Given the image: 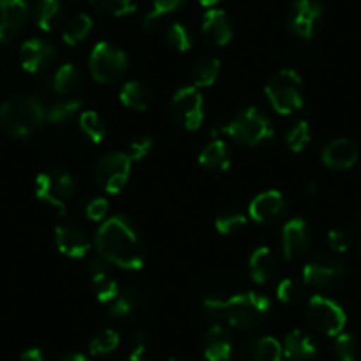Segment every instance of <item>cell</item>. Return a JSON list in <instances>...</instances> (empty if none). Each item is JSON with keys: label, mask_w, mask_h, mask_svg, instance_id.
<instances>
[{"label": "cell", "mask_w": 361, "mask_h": 361, "mask_svg": "<svg viewBox=\"0 0 361 361\" xmlns=\"http://www.w3.org/2000/svg\"><path fill=\"white\" fill-rule=\"evenodd\" d=\"M96 250L112 266L138 271L145 264V243L130 218L110 216L96 232Z\"/></svg>", "instance_id": "obj_1"}, {"label": "cell", "mask_w": 361, "mask_h": 361, "mask_svg": "<svg viewBox=\"0 0 361 361\" xmlns=\"http://www.w3.org/2000/svg\"><path fill=\"white\" fill-rule=\"evenodd\" d=\"M92 18L85 13H80L75 15L73 18L68 20V23L64 25L62 30V39L68 47H76V44L83 43V41L89 37V34L92 32Z\"/></svg>", "instance_id": "obj_29"}, {"label": "cell", "mask_w": 361, "mask_h": 361, "mask_svg": "<svg viewBox=\"0 0 361 361\" xmlns=\"http://www.w3.org/2000/svg\"><path fill=\"white\" fill-rule=\"evenodd\" d=\"M360 158V147L350 138H335L322 149L321 159L326 169L343 172L356 165Z\"/></svg>", "instance_id": "obj_18"}, {"label": "cell", "mask_w": 361, "mask_h": 361, "mask_svg": "<svg viewBox=\"0 0 361 361\" xmlns=\"http://www.w3.org/2000/svg\"><path fill=\"white\" fill-rule=\"evenodd\" d=\"M75 193L76 183L66 170L51 169L36 177V197L61 214H66Z\"/></svg>", "instance_id": "obj_6"}, {"label": "cell", "mask_w": 361, "mask_h": 361, "mask_svg": "<svg viewBox=\"0 0 361 361\" xmlns=\"http://www.w3.org/2000/svg\"><path fill=\"white\" fill-rule=\"evenodd\" d=\"M303 293H305V283L298 282V280L294 279L282 280V282L279 283V287H276V298L286 305L298 303V301L303 298Z\"/></svg>", "instance_id": "obj_41"}, {"label": "cell", "mask_w": 361, "mask_h": 361, "mask_svg": "<svg viewBox=\"0 0 361 361\" xmlns=\"http://www.w3.org/2000/svg\"><path fill=\"white\" fill-rule=\"evenodd\" d=\"M286 209V197L279 190H267V192L259 193L248 206L250 216L257 224H275L283 216Z\"/></svg>", "instance_id": "obj_17"}, {"label": "cell", "mask_w": 361, "mask_h": 361, "mask_svg": "<svg viewBox=\"0 0 361 361\" xmlns=\"http://www.w3.org/2000/svg\"><path fill=\"white\" fill-rule=\"evenodd\" d=\"M57 61V48L48 41L32 37L20 47V64L27 73H47Z\"/></svg>", "instance_id": "obj_13"}, {"label": "cell", "mask_w": 361, "mask_h": 361, "mask_svg": "<svg viewBox=\"0 0 361 361\" xmlns=\"http://www.w3.org/2000/svg\"><path fill=\"white\" fill-rule=\"evenodd\" d=\"M250 279L259 286L269 282L276 273V259L267 246H259L248 260Z\"/></svg>", "instance_id": "obj_28"}, {"label": "cell", "mask_w": 361, "mask_h": 361, "mask_svg": "<svg viewBox=\"0 0 361 361\" xmlns=\"http://www.w3.org/2000/svg\"><path fill=\"white\" fill-rule=\"evenodd\" d=\"M269 310L271 303L266 296L260 293H241L225 298L221 321L239 331H252L266 322Z\"/></svg>", "instance_id": "obj_3"}, {"label": "cell", "mask_w": 361, "mask_h": 361, "mask_svg": "<svg viewBox=\"0 0 361 361\" xmlns=\"http://www.w3.org/2000/svg\"><path fill=\"white\" fill-rule=\"evenodd\" d=\"M221 133H225L243 147H255L273 137V124L266 114H262L255 106H250L232 117L221 128Z\"/></svg>", "instance_id": "obj_5"}, {"label": "cell", "mask_w": 361, "mask_h": 361, "mask_svg": "<svg viewBox=\"0 0 361 361\" xmlns=\"http://www.w3.org/2000/svg\"><path fill=\"white\" fill-rule=\"evenodd\" d=\"M123 361H149V360L145 357V353H130L126 360Z\"/></svg>", "instance_id": "obj_49"}, {"label": "cell", "mask_w": 361, "mask_h": 361, "mask_svg": "<svg viewBox=\"0 0 361 361\" xmlns=\"http://www.w3.org/2000/svg\"><path fill=\"white\" fill-rule=\"evenodd\" d=\"M185 2L186 0H152V9L144 18V29L149 30V32L156 30L166 15L176 13L177 9L185 6Z\"/></svg>", "instance_id": "obj_32"}, {"label": "cell", "mask_w": 361, "mask_h": 361, "mask_svg": "<svg viewBox=\"0 0 361 361\" xmlns=\"http://www.w3.org/2000/svg\"><path fill=\"white\" fill-rule=\"evenodd\" d=\"M83 76L75 64H64L55 69L47 82V89L59 96H71L80 89Z\"/></svg>", "instance_id": "obj_25"}, {"label": "cell", "mask_w": 361, "mask_h": 361, "mask_svg": "<svg viewBox=\"0 0 361 361\" xmlns=\"http://www.w3.org/2000/svg\"><path fill=\"white\" fill-rule=\"evenodd\" d=\"M310 138L312 131L307 121H296L286 130V145L293 152L305 151V147L310 144Z\"/></svg>", "instance_id": "obj_38"}, {"label": "cell", "mask_w": 361, "mask_h": 361, "mask_svg": "<svg viewBox=\"0 0 361 361\" xmlns=\"http://www.w3.org/2000/svg\"><path fill=\"white\" fill-rule=\"evenodd\" d=\"M221 71V62L216 57H204L195 62L192 69V80L193 85L197 89H204V87H211L216 83L218 76Z\"/></svg>", "instance_id": "obj_30"}, {"label": "cell", "mask_w": 361, "mask_h": 361, "mask_svg": "<svg viewBox=\"0 0 361 361\" xmlns=\"http://www.w3.org/2000/svg\"><path fill=\"white\" fill-rule=\"evenodd\" d=\"M89 69L90 76L102 85L117 82L128 69L126 51L116 44L102 41L90 51Z\"/></svg>", "instance_id": "obj_8"}, {"label": "cell", "mask_w": 361, "mask_h": 361, "mask_svg": "<svg viewBox=\"0 0 361 361\" xmlns=\"http://www.w3.org/2000/svg\"><path fill=\"white\" fill-rule=\"evenodd\" d=\"M89 2L98 15L112 16V18L131 15L137 9L135 0H89Z\"/></svg>", "instance_id": "obj_35"}, {"label": "cell", "mask_w": 361, "mask_h": 361, "mask_svg": "<svg viewBox=\"0 0 361 361\" xmlns=\"http://www.w3.org/2000/svg\"><path fill=\"white\" fill-rule=\"evenodd\" d=\"M80 130L92 144H102L106 137V124L103 117L94 110H87L80 116Z\"/></svg>", "instance_id": "obj_33"}, {"label": "cell", "mask_w": 361, "mask_h": 361, "mask_svg": "<svg viewBox=\"0 0 361 361\" xmlns=\"http://www.w3.org/2000/svg\"><path fill=\"white\" fill-rule=\"evenodd\" d=\"M119 333L112 328H106L92 336V340L89 343V350L92 356H106V354H112L119 347Z\"/></svg>", "instance_id": "obj_36"}, {"label": "cell", "mask_w": 361, "mask_h": 361, "mask_svg": "<svg viewBox=\"0 0 361 361\" xmlns=\"http://www.w3.org/2000/svg\"><path fill=\"white\" fill-rule=\"evenodd\" d=\"M29 6L25 0H0V43H9L25 27Z\"/></svg>", "instance_id": "obj_15"}, {"label": "cell", "mask_w": 361, "mask_h": 361, "mask_svg": "<svg viewBox=\"0 0 361 361\" xmlns=\"http://www.w3.org/2000/svg\"><path fill=\"white\" fill-rule=\"evenodd\" d=\"M333 353L338 361H357V343L350 333H340L335 336Z\"/></svg>", "instance_id": "obj_40"}, {"label": "cell", "mask_w": 361, "mask_h": 361, "mask_svg": "<svg viewBox=\"0 0 361 361\" xmlns=\"http://www.w3.org/2000/svg\"><path fill=\"white\" fill-rule=\"evenodd\" d=\"M246 216L239 211H225V213L218 214L216 220H214V228H216L218 234L221 235H232L235 232L241 231L246 225Z\"/></svg>", "instance_id": "obj_39"}, {"label": "cell", "mask_w": 361, "mask_h": 361, "mask_svg": "<svg viewBox=\"0 0 361 361\" xmlns=\"http://www.w3.org/2000/svg\"><path fill=\"white\" fill-rule=\"evenodd\" d=\"M109 200L103 199V197H92L89 202L85 204V216L89 218L90 221H105L106 216H109Z\"/></svg>", "instance_id": "obj_43"}, {"label": "cell", "mask_w": 361, "mask_h": 361, "mask_svg": "<svg viewBox=\"0 0 361 361\" xmlns=\"http://www.w3.org/2000/svg\"><path fill=\"white\" fill-rule=\"evenodd\" d=\"M62 16L61 0H37L36 9H34V18L36 25L44 32H50L59 25Z\"/></svg>", "instance_id": "obj_31"}, {"label": "cell", "mask_w": 361, "mask_h": 361, "mask_svg": "<svg viewBox=\"0 0 361 361\" xmlns=\"http://www.w3.org/2000/svg\"><path fill=\"white\" fill-rule=\"evenodd\" d=\"M360 235H361V224H360Z\"/></svg>", "instance_id": "obj_52"}, {"label": "cell", "mask_w": 361, "mask_h": 361, "mask_svg": "<svg viewBox=\"0 0 361 361\" xmlns=\"http://www.w3.org/2000/svg\"><path fill=\"white\" fill-rule=\"evenodd\" d=\"M147 294L140 286H126L121 289L119 296L109 305V315L116 321H124L131 317L137 310L147 305Z\"/></svg>", "instance_id": "obj_23"}, {"label": "cell", "mask_w": 361, "mask_h": 361, "mask_svg": "<svg viewBox=\"0 0 361 361\" xmlns=\"http://www.w3.org/2000/svg\"><path fill=\"white\" fill-rule=\"evenodd\" d=\"M224 301L225 298L216 296V294H207L202 301V314L204 317L213 321V324H218V322L224 319Z\"/></svg>", "instance_id": "obj_42"}, {"label": "cell", "mask_w": 361, "mask_h": 361, "mask_svg": "<svg viewBox=\"0 0 361 361\" xmlns=\"http://www.w3.org/2000/svg\"><path fill=\"white\" fill-rule=\"evenodd\" d=\"M59 361H89V357L82 353H69V354H64Z\"/></svg>", "instance_id": "obj_48"}, {"label": "cell", "mask_w": 361, "mask_h": 361, "mask_svg": "<svg viewBox=\"0 0 361 361\" xmlns=\"http://www.w3.org/2000/svg\"><path fill=\"white\" fill-rule=\"evenodd\" d=\"M165 41L173 51H179V54H186V51L192 50V34H190L188 27L180 22L170 23V27L166 29Z\"/></svg>", "instance_id": "obj_37"}, {"label": "cell", "mask_w": 361, "mask_h": 361, "mask_svg": "<svg viewBox=\"0 0 361 361\" xmlns=\"http://www.w3.org/2000/svg\"><path fill=\"white\" fill-rule=\"evenodd\" d=\"M283 356L290 361H310L317 354V343L310 333L303 329H293L287 333L282 343Z\"/></svg>", "instance_id": "obj_24"}, {"label": "cell", "mask_w": 361, "mask_h": 361, "mask_svg": "<svg viewBox=\"0 0 361 361\" xmlns=\"http://www.w3.org/2000/svg\"><path fill=\"white\" fill-rule=\"evenodd\" d=\"M170 114L179 126L188 131H195L204 123V96L195 85L183 87L172 96Z\"/></svg>", "instance_id": "obj_11"}, {"label": "cell", "mask_w": 361, "mask_h": 361, "mask_svg": "<svg viewBox=\"0 0 361 361\" xmlns=\"http://www.w3.org/2000/svg\"><path fill=\"white\" fill-rule=\"evenodd\" d=\"M282 343L273 336H253L239 349V361H282Z\"/></svg>", "instance_id": "obj_21"}, {"label": "cell", "mask_w": 361, "mask_h": 361, "mask_svg": "<svg viewBox=\"0 0 361 361\" xmlns=\"http://www.w3.org/2000/svg\"><path fill=\"white\" fill-rule=\"evenodd\" d=\"M110 266L112 264L106 262L103 257H98V259H94L89 264L90 286H92V290H94L96 300L102 305H110L121 293V287L112 276Z\"/></svg>", "instance_id": "obj_16"}, {"label": "cell", "mask_w": 361, "mask_h": 361, "mask_svg": "<svg viewBox=\"0 0 361 361\" xmlns=\"http://www.w3.org/2000/svg\"><path fill=\"white\" fill-rule=\"evenodd\" d=\"M199 2H200V6H204V8L211 9V8H214L218 2H221V0H199Z\"/></svg>", "instance_id": "obj_50"}, {"label": "cell", "mask_w": 361, "mask_h": 361, "mask_svg": "<svg viewBox=\"0 0 361 361\" xmlns=\"http://www.w3.org/2000/svg\"><path fill=\"white\" fill-rule=\"evenodd\" d=\"M199 163L202 169L209 170V172H227L232 165V154L227 142L220 140V138L209 142L200 151Z\"/></svg>", "instance_id": "obj_27"}, {"label": "cell", "mask_w": 361, "mask_h": 361, "mask_svg": "<svg viewBox=\"0 0 361 361\" xmlns=\"http://www.w3.org/2000/svg\"><path fill=\"white\" fill-rule=\"evenodd\" d=\"M47 123V106L29 94H15L0 105V128L13 138H25Z\"/></svg>", "instance_id": "obj_2"}, {"label": "cell", "mask_w": 361, "mask_h": 361, "mask_svg": "<svg viewBox=\"0 0 361 361\" xmlns=\"http://www.w3.org/2000/svg\"><path fill=\"white\" fill-rule=\"evenodd\" d=\"M55 246L69 259H82L90 250V239L78 225L61 224L55 228Z\"/></svg>", "instance_id": "obj_19"}, {"label": "cell", "mask_w": 361, "mask_h": 361, "mask_svg": "<svg viewBox=\"0 0 361 361\" xmlns=\"http://www.w3.org/2000/svg\"><path fill=\"white\" fill-rule=\"evenodd\" d=\"M152 147H154V140L151 137H137L128 147V156L135 161H142L151 154Z\"/></svg>", "instance_id": "obj_45"}, {"label": "cell", "mask_w": 361, "mask_h": 361, "mask_svg": "<svg viewBox=\"0 0 361 361\" xmlns=\"http://www.w3.org/2000/svg\"><path fill=\"white\" fill-rule=\"evenodd\" d=\"M82 106L83 103L80 102V99H75V98L61 99V102L47 106V123H51V124L66 123V121L73 119V117L82 110Z\"/></svg>", "instance_id": "obj_34"}, {"label": "cell", "mask_w": 361, "mask_h": 361, "mask_svg": "<svg viewBox=\"0 0 361 361\" xmlns=\"http://www.w3.org/2000/svg\"><path fill=\"white\" fill-rule=\"evenodd\" d=\"M20 361H47V360H44L43 350L32 347V349H27L25 353L20 356Z\"/></svg>", "instance_id": "obj_47"}, {"label": "cell", "mask_w": 361, "mask_h": 361, "mask_svg": "<svg viewBox=\"0 0 361 361\" xmlns=\"http://www.w3.org/2000/svg\"><path fill=\"white\" fill-rule=\"evenodd\" d=\"M303 283L317 290H336L347 282L349 267L343 260L331 255H317L303 267Z\"/></svg>", "instance_id": "obj_7"}, {"label": "cell", "mask_w": 361, "mask_h": 361, "mask_svg": "<svg viewBox=\"0 0 361 361\" xmlns=\"http://www.w3.org/2000/svg\"><path fill=\"white\" fill-rule=\"evenodd\" d=\"M131 165H133V159L128 156V152H109L96 161L94 170H92L94 183L102 192L116 195L130 180Z\"/></svg>", "instance_id": "obj_9"}, {"label": "cell", "mask_w": 361, "mask_h": 361, "mask_svg": "<svg viewBox=\"0 0 361 361\" xmlns=\"http://www.w3.org/2000/svg\"><path fill=\"white\" fill-rule=\"evenodd\" d=\"M312 231L303 218H293L282 227V252L286 260L294 262L312 248Z\"/></svg>", "instance_id": "obj_14"}, {"label": "cell", "mask_w": 361, "mask_h": 361, "mask_svg": "<svg viewBox=\"0 0 361 361\" xmlns=\"http://www.w3.org/2000/svg\"><path fill=\"white\" fill-rule=\"evenodd\" d=\"M169 361H188V360H186V357H183V356H172Z\"/></svg>", "instance_id": "obj_51"}, {"label": "cell", "mask_w": 361, "mask_h": 361, "mask_svg": "<svg viewBox=\"0 0 361 361\" xmlns=\"http://www.w3.org/2000/svg\"><path fill=\"white\" fill-rule=\"evenodd\" d=\"M234 343L232 336L221 324H213L202 338V354L207 361H228L232 357Z\"/></svg>", "instance_id": "obj_22"}, {"label": "cell", "mask_w": 361, "mask_h": 361, "mask_svg": "<svg viewBox=\"0 0 361 361\" xmlns=\"http://www.w3.org/2000/svg\"><path fill=\"white\" fill-rule=\"evenodd\" d=\"M328 245L335 253H345L353 246V238L343 228H331L328 232Z\"/></svg>", "instance_id": "obj_44"}, {"label": "cell", "mask_w": 361, "mask_h": 361, "mask_svg": "<svg viewBox=\"0 0 361 361\" xmlns=\"http://www.w3.org/2000/svg\"><path fill=\"white\" fill-rule=\"evenodd\" d=\"M266 98L280 116H290L303 109V80L294 69H282L271 76L266 85Z\"/></svg>", "instance_id": "obj_4"}, {"label": "cell", "mask_w": 361, "mask_h": 361, "mask_svg": "<svg viewBox=\"0 0 361 361\" xmlns=\"http://www.w3.org/2000/svg\"><path fill=\"white\" fill-rule=\"evenodd\" d=\"M119 99L126 109L135 110V112H145L152 105V89L142 80H130L121 87Z\"/></svg>", "instance_id": "obj_26"}, {"label": "cell", "mask_w": 361, "mask_h": 361, "mask_svg": "<svg viewBox=\"0 0 361 361\" xmlns=\"http://www.w3.org/2000/svg\"><path fill=\"white\" fill-rule=\"evenodd\" d=\"M200 30H202V36L206 37L207 43H211L213 47H227L234 37L231 18L221 9H207L202 18Z\"/></svg>", "instance_id": "obj_20"}, {"label": "cell", "mask_w": 361, "mask_h": 361, "mask_svg": "<svg viewBox=\"0 0 361 361\" xmlns=\"http://www.w3.org/2000/svg\"><path fill=\"white\" fill-rule=\"evenodd\" d=\"M130 347L131 353H145V347H147V336L144 331H135L130 338Z\"/></svg>", "instance_id": "obj_46"}, {"label": "cell", "mask_w": 361, "mask_h": 361, "mask_svg": "<svg viewBox=\"0 0 361 361\" xmlns=\"http://www.w3.org/2000/svg\"><path fill=\"white\" fill-rule=\"evenodd\" d=\"M305 317L315 331L326 336L340 335L347 324L345 310L331 298L321 296V294H315L308 300Z\"/></svg>", "instance_id": "obj_10"}, {"label": "cell", "mask_w": 361, "mask_h": 361, "mask_svg": "<svg viewBox=\"0 0 361 361\" xmlns=\"http://www.w3.org/2000/svg\"><path fill=\"white\" fill-rule=\"evenodd\" d=\"M322 15L324 9L317 0H294L287 13V25L294 36L310 41L317 34Z\"/></svg>", "instance_id": "obj_12"}]
</instances>
